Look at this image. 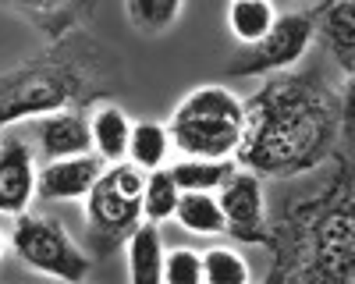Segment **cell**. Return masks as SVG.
Returning a JSON list of instances; mask_svg holds the SVG:
<instances>
[{"instance_id": "1", "label": "cell", "mask_w": 355, "mask_h": 284, "mask_svg": "<svg viewBox=\"0 0 355 284\" xmlns=\"http://www.w3.org/2000/svg\"><path fill=\"white\" fill-rule=\"evenodd\" d=\"M352 135V93L345 107L320 71H277L245 100V132L234 163L259 178H295L316 170Z\"/></svg>"}, {"instance_id": "2", "label": "cell", "mask_w": 355, "mask_h": 284, "mask_svg": "<svg viewBox=\"0 0 355 284\" xmlns=\"http://www.w3.org/2000/svg\"><path fill=\"white\" fill-rule=\"evenodd\" d=\"M242 132H245V100L231 93L227 85L214 82L185 93L167 121L171 146L182 157H202V160L234 157Z\"/></svg>"}, {"instance_id": "3", "label": "cell", "mask_w": 355, "mask_h": 284, "mask_svg": "<svg viewBox=\"0 0 355 284\" xmlns=\"http://www.w3.org/2000/svg\"><path fill=\"white\" fill-rule=\"evenodd\" d=\"M331 203L313 199V203L299 213V260L306 267L299 277L313 281H352V192L327 195Z\"/></svg>"}, {"instance_id": "4", "label": "cell", "mask_w": 355, "mask_h": 284, "mask_svg": "<svg viewBox=\"0 0 355 284\" xmlns=\"http://www.w3.org/2000/svg\"><path fill=\"white\" fill-rule=\"evenodd\" d=\"M85 96V78L68 61H43L21 64L0 75V128L25 118H43L53 110H68Z\"/></svg>"}, {"instance_id": "5", "label": "cell", "mask_w": 355, "mask_h": 284, "mask_svg": "<svg viewBox=\"0 0 355 284\" xmlns=\"http://www.w3.org/2000/svg\"><path fill=\"white\" fill-rule=\"evenodd\" d=\"M11 249L15 256L43 277H57V281H68L78 284L89 277L93 263H89L85 249L64 231L61 220H50L43 213H18L15 227H11Z\"/></svg>"}, {"instance_id": "6", "label": "cell", "mask_w": 355, "mask_h": 284, "mask_svg": "<svg viewBox=\"0 0 355 284\" xmlns=\"http://www.w3.org/2000/svg\"><path fill=\"white\" fill-rule=\"evenodd\" d=\"M142 181L146 170L132 160H117L100 170V178L85 195V220L93 235L117 242L142 220Z\"/></svg>"}, {"instance_id": "7", "label": "cell", "mask_w": 355, "mask_h": 284, "mask_svg": "<svg viewBox=\"0 0 355 284\" xmlns=\"http://www.w3.org/2000/svg\"><path fill=\"white\" fill-rule=\"evenodd\" d=\"M316 39V15L313 11H288L277 15L274 25L252 43L242 46L239 61L227 64V75L234 78H263V75H277L299 68V61L309 53Z\"/></svg>"}, {"instance_id": "8", "label": "cell", "mask_w": 355, "mask_h": 284, "mask_svg": "<svg viewBox=\"0 0 355 284\" xmlns=\"http://www.w3.org/2000/svg\"><path fill=\"white\" fill-rule=\"evenodd\" d=\"M217 203L224 210V231L231 238L274 249L277 231L266 220V195H263L259 175H252L245 167H234L231 178L217 188Z\"/></svg>"}, {"instance_id": "9", "label": "cell", "mask_w": 355, "mask_h": 284, "mask_svg": "<svg viewBox=\"0 0 355 284\" xmlns=\"http://www.w3.org/2000/svg\"><path fill=\"white\" fill-rule=\"evenodd\" d=\"M36 185H40V167L28 142L21 139L0 142V213L4 217L25 213L28 203L36 199Z\"/></svg>"}, {"instance_id": "10", "label": "cell", "mask_w": 355, "mask_h": 284, "mask_svg": "<svg viewBox=\"0 0 355 284\" xmlns=\"http://www.w3.org/2000/svg\"><path fill=\"white\" fill-rule=\"evenodd\" d=\"M103 160L96 153H82V157H61V160H46V167H40V185L36 195L50 199V203H75L85 199L93 181L100 178Z\"/></svg>"}, {"instance_id": "11", "label": "cell", "mask_w": 355, "mask_h": 284, "mask_svg": "<svg viewBox=\"0 0 355 284\" xmlns=\"http://www.w3.org/2000/svg\"><path fill=\"white\" fill-rule=\"evenodd\" d=\"M36 142L46 160H61V157H82L93 153V132H89V118L78 110H53L43 114L36 121Z\"/></svg>"}, {"instance_id": "12", "label": "cell", "mask_w": 355, "mask_h": 284, "mask_svg": "<svg viewBox=\"0 0 355 284\" xmlns=\"http://www.w3.org/2000/svg\"><path fill=\"white\" fill-rule=\"evenodd\" d=\"M0 4L40 25L50 39H61L93 15L96 0H0Z\"/></svg>"}, {"instance_id": "13", "label": "cell", "mask_w": 355, "mask_h": 284, "mask_svg": "<svg viewBox=\"0 0 355 284\" xmlns=\"http://www.w3.org/2000/svg\"><path fill=\"white\" fill-rule=\"evenodd\" d=\"M164 235L160 224L139 220L125 235V263H128V281L132 284H157L164 281Z\"/></svg>"}, {"instance_id": "14", "label": "cell", "mask_w": 355, "mask_h": 284, "mask_svg": "<svg viewBox=\"0 0 355 284\" xmlns=\"http://www.w3.org/2000/svg\"><path fill=\"white\" fill-rule=\"evenodd\" d=\"M313 15H316V36L327 43L331 57L352 78V68H355V61H352L355 57V4L352 0H338V4L313 11Z\"/></svg>"}, {"instance_id": "15", "label": "cell", "mask_w": 355, "mask_h": 284, "mask_svg": "<svg viewBox=\"0 0 355 284\" xmlns=\"http://www.w3.org/2000/svg\"><path fill=\"white\" fill-rule=\"evenodd\" d=\"M89 132H93V153L103 163H117V160L128 157L132 121H128V114L117 107V103L96 107V114L89 118Z\"/></svg>"}, {"instance_id": "16", "label": "cell", "mask_w": 355, "mask_h": 284, "mask_svg": "<svg viewBox=\"0 0 355 284\" xmlns=\"http://www.w3.org/2000/svg\"><path fill=\"white\" fill-rule=\"evenodd\" d=\"M174 220L192 235H224V210L217 203V192H182L174 206Z\"/></svg>"}, {"instance_id": "17", "label": "cell", "mask_w": 355, "mask_h": 284, "mask_svg": "<svg viewBox=\"0 0 355 284\" xmlns=\"http://www.w3.org/2000/svg\"><path fill=\"white\" fill-rule=\"evenodd\" d=\"M239 167L234 157L227 160H202V157H182L178 163H171V175L178 181L182 192H217L227 178L231 170Z\"/></svg>"}, {"instance_id": "18", "label": "cell", "mask_w": 355, "mask_h": 284, "mask_svg": "<svg viewBox=\"0 0 355 284\" xmlns=\"http://www.w3.org/2000/svg\"><path fill=\"white\" fill-rule=\"evenodd\" d=\"M274 18H277L274 0H231L227 4V33L234 36V43L252 46L274 25Z\"/></svg>"}, {"instance_id": "19", "label": "cell", "mask_w": 355, "mask_h": 284, "mask_svg": "<svg viewBox=\"0 0 355 284\" xmlns=\"http://www.w3.org/2000/svg\"><path fill=\"white\" fill-rule=\"evenodd\" d=\"M167 153H171V135H167V125L160 121H132V135H128V157L135 167L142 170H157L167 163Z\"/></svg>"}, {"instance_id": "20", "label": "cell", "mask_w": 355, "mask_h": 284, "mask_svg": "<svg viewBox=\"0 0 355 284\" xmlns=\"http://www.w3.org/2000/svg\"><path fill=\"white\" fill-rule=\"evenodd\" d=\"M178 188L171 167H157V170H146V181H142V220H153V224H164L174 217V206H178Z\"/></svg>"}, {"instance_id": "21", "label": "cell", "mask_w": 355, "mask_h": 284, "mask_svg": "<svg viewBox=\"0 0 355 284\" xmlns=\"http://www.w3.org/2000/svg\"><path fill=\"white\" fill-rule=\"evenodd\" d=\"M185 0H125V15L132 21L135 33L160 36L182 18Z\"/></svg>"}, {"instance_id": "22", "label": "cell", "mask_w": 355, "mask_h": 284, "mask_svg": "<svg viewBox=\"0 0 355 284\" xmlns=\"http://www.w3.org/2000/svg\"><path fill=\"white\" fill-rule=\"evenodd\" d=\"M249 277H252L249 263L234 249L217 245V249L202 252V281L206 284H245Z\"/></svg>"}, {"instance_id": "23", "label": "cell", "mask_w": 355, "mask_h": 284, "mask_svg": "<svg viewBox=\"0 0 355 284\" xmlns=\"http://www.w3.org/2000/svg\"><path fill=\"white\" fill-rule=\"evenodd\" d=\"M164 281H171V284H202V252H196V249L164 252Z\"/></svg>"}, {"instance_id": "24", "label": "cell", "mask_w": 355, "mask_h": 284, "mask_svg": "<svg viewBox=\"0 0 355 284\" xmlns=\"http://www.w3.org/2000/svg\"><path fill=\"white\" fill-rule=\"evenodd\" d=\"M331 4H338V0H320V4H316L313 11H323V8H331Z\"/></svg>"}, {"instance_id": "25", "label": "cell", "mask_w": 355, "mask_h": 284, "mask_svg": "<svg viewBox=\"0 0 355 284\" xmlns=\"http://www.w3.org/2000/svg\"><path fill=\"white\" fill-rule=\"evenodd\" d=\"M4 245H8V238H4V231H0V256H4Z\"/></svg>"}]
</instances>
